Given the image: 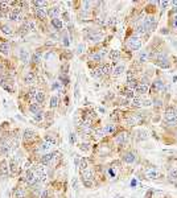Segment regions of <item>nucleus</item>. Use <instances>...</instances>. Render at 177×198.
<instances>
[{
  "mask_svg": "<svg viewBox=\"0 0 177 198\" xmlns=\"http://www.w3.org/2000/svg\"><path fill=\"white\" fill-rule=\"evenodd\" d=\"M34 81H36V75H34V73L29 72L25 74V77H24V82L28 83V85H30V83H34Z\"/></svg>",
  "mask_w": 177,
  "mask_h": 198,
  "instance_id": "nucleus-15",
  "label": "nucleus"
},
{
  "mask_svg": "<svg viewBox=\"0 0 177 198\" xmlns=\"http://www.w3.org/2000/svg\"><path fill=\"white\" fill-rule=\"evenodd\" d=\"M36 94H37V90L34 87H30V90H29V97L33 98V101H34V98H36Z\"/></svg>",
  "mask_w": 177,
  "mask_h": 198,
  "instance_id": "nucleus-47",
  "label": "nucleus"
},
{
  "mask_svg": "<svg viewBox=\"0 0 177 198\" xmlns=\"http://www.w3.org/2000/svg\"><path fill=\"white\" fill-rule=\"evenodd\" d=\"M34 13L40 20H44L46 17V8H34Z\"/></svg>",
  "mask_w": 177,
  "mask_h": 198,
  "instance_id": "nucleus-13",
  "label": "nucleus"
},
{
  "mask_svg": "<svg viewBox=\"0 0 177 198\" xmlns=\"http://www.w3.org/2000/svg\"><path fill=\"white\" fill-rule=\"evenodd\" d=\"M34 136H36V133L33 132L32 130H25V132H24V140H30V139H34Z\"/></svg>",
  "mask_w": 177,
  "mask_h": 198,
  "instance_id": "nucleus-30",
  "label": "nucleus"
},
{
  "mask_svg": "<svg viewBox=\"0 0 177 198\" xmlns=\"http://www.w3.org/2000/svg\"><path fill=\"white\" fill-rule=\"evenodd\" d=\"M164 87H165V85H164V82L161 79H156L155 82L152 83V90L155 93H163Z\"/></svg>",
  "mask_w": 177,
  "mask_h": 198,
  "instance_id": "nucleus-9",
  "label": "nucleus"
},
{
  "mask_svg": "<svg viewBox=\"0 0 177 198\" xmlns=\"http://www.w3.org/2000/svg\"><path fill=\"white\" fill-rule=\"evenodd\" d=\"M156 65L160 66V68H163V69H166L170 66V62L166 57H163V58H160V60H156Z\"/></svg>",
  "mask_w": 177,
  "mask_h": 198,
  "instance_id": "nucleus-11",
  "label": "nucleus"
},
{
  "mask_svg": "<svg viewBox=\"0 0 177 198\" xmlns=\"http://www.w3.org/2000/svg\"><path fill=\"white\" fill-rule=\"evenodd\" d=\"M131 103L136 107H148V106L152 105V102L148 101V99H143V98H132Z\"/></svg>",
  "mask_w": 177,
  "mask_h": 198,
  "instance_id": "nucleus-6",
  "label": "nucleus"
},
{
  "mask_svg": "<svg viewBox=\"0 0 177 198\" xmlns=\"http://www.w3.org/2000/svg\"><path fill=\"white\" fill-rule=\"evenodd\" d=\"M60 13H61V11H60V8H58V7H53V8H50V9L48 11V15H49L52 19H58Z\"/></svg>",
  "mask_w": 177,
  "mask_h": 198,
  "instance_id": "nucleus-16",
  "label": "nucleus"
},
{
  "mask_svg": "<svg viewBox=\"0 0 177 198\" xmlns=\"http://www.w3.org/2000/svg\"><path fill=\"white\" fill-rule=\"evenodd\" d=\"M136 86H137V81H136V79H131V81H127V87H128V89L134 90V89H136Z\"/></svg>",
  "mask_w": 177,
  "mask_h": 198,
  "instance_id": "nucleus-40",
  "label": "nucleus"
},
{
  "mask_svg": "<svg viewBox=\"0 0 177 198\" xmlns=\"http://www.w3.org/2000/svg\"><path fill=\"white\" fill-rule=\"evenodd\" d=\"M149 90H151V87L148 86V83H137L136 89H135L136 94H139V95H144V94H147Z\"/></svg>",
  "mask_w": 177,
  "mask_h": 198,
  "instance_id": "nucleus-8",
  "label": "nucleus"
},
{
  "mask_svg": "<svg viewBox=\"0 0 177 198\" xmlns=\"http://www.w3.org/2000/svg\"><path fill=\"white\" fill-rule=\"evenodd\" d=\"M160 5H161V8H166V7H168V5H170V4H172V3H170V1H160Z\"/></svg>",
  "mask_w": 177,
  "mask_h": 198,
  "instance_id": "nucleus-49",
  "label": "nucleus"
},
{
  "mask_svg": "<svg viewBox=\"0 0 177 198\" xmlns=\"http://www.w3.org/2000/svg\"><path fill=\"white\" fill-rule=\"evenodd\" d=\"M11 170H12V173H15V172H16V164H15L13 161L11 162Z\"/></svg>",
  "mask_w": 177,
  "mask_h": 198,
  "instance_id": "nucleus-54",
  "label": "nucleus"
},
{
  "mask_svg": "<svg viewBox=\"0 0 177 198\" xmlns=\"http://www.w3.org/2000/svg\"><path fill=\"white\" fill-rule=\"evenodd\" d=\"M127 137H128V133L126 132V131H123V132H120L118 136H116L115 141H116V144H123L124 141L127 140Z\"/></svg>",
  "mask_w": 177,
  "mask_h": 198,
  "instance_id": "nucleus-14",
  "label": "nucleus"
},
{
  "mask_svg": "<svg viewBox=\"0 0 177 198\" xmlns=\"http://www.w3.org/2000/svg\"><path fill=\"white\" fill-rule=\"evenodd\" d=\"M120 56V52L119 50H111L110 52V58H111L112 61H116Z\"/></svg>",
  "mask_w": 177,
  "mask_h": 198,
  "instance_id": "nucleus-41",
  "label": "nucleus"
},
{
  "mask_svg": "<svg viewBox=\"0 0 177 198\" xmlns=\"http://www.w3.org/2000/svg\"><path fill=\"white\" fill-rule=\"evenodd\" d=\"M122 94L124 95L126 98H128V99H132V98H135V91L131 90V89H128V87H126V89H123L122 90Z\"/></svg>",
  "mask_w": 177,
  "mask_h": 198,
  "instance_id": "nucleus-20",
  "label": "nucleus"
},
{
  "mask_svg": "<svg viewBox=\"0 0 177 198\" xmlns=\"http://www.w3.org/2000/svg\"><path fill=\"white\" fill-rule=\"evenodd\" d=\"M91 75L94 77V78H101L102 75H103V70H102V68H95L93 72H91Z\"/></svg>",
  "mask_w": 177,
  "mask_h": 198,
  "instance_id": "nucleus-29",
  "label": "nucleus"
},
{
  "mask_svg": "<svg viewBox=\"0 0 177 198\" xmlns=\"http://www.w3.org/2000/svg\"><path fill=\"white\" fill-rule=\"evenodd\" d=\"M102 70H103V74L110 75V74L112 73V65H111V64H107V65H105L103 68H102Z\"/></svg>",
  "mask_w": 177,
  "mask_h": 198,
  "instance_id": "nucleus-35",
  "label": "nucleus"
},
{
  "mask_svg": "<svg viewBox=\"0 0 177 198\" xmlns=\"http://www.w3.org/2000/svg\"><path fill=\"white\" fill-rule=\"evenodd\" d=\"M90 60H91V61H94V62H99L102 60L101 53H99V52H97V53H93L90 56Z\"/></svg>",
  "mask_w": 177,
  "mask_h": 198,
  "instance_id": "nucleus-39",
  "label": "nucleus"
},
{
  "mask_svg": "<svg viewBox=\"0 0 177 198\" xmlns=\"http://www.w3.org/2000/svg\"><path fill=\"white\" fill-rule=\"evenodd\" d=\"M13 195H15V198H24L25 191H24L23 187H16V189L13 190Z\"/></svg>",
  "mask_w": 177,
  "mask_h": 198,
  "instance_id": "nucleus-24",
  "label": "nucleus"
},
{
  "mask_svg": "<svg viewBox=\"0 0 177 198\" xmlns=\"http://www.w3.org/2000/svg\"><path fill=\"white\" fill-rule=\"evenodd\" d=\"M9 50H11V46H9L8 42H4L0 45V54H1V56H8Z\"/></svg>",
  "mask_w": 177,
  "mask_h": 198,
  "instance_id": "nucleus-17",
  "label": "nucleus"
},
{
  "mask_svg": "<svg viewBox=\"0 0 177 198\" xmlns=\"http://www.w3.org/2000/svg\"><path fill=\"white\" fill-rule=\"evenodd\" d=\"M90 12V3L89 1H82V13L83 16H86Z\"/></svg>",
  "mask_w": 177,
  "mask_h": 198,
  "instance_id": "nucleus-31",
  "label": "nucleus"
},
{
  "mask_svg": "<svg viewBox=\"0 0 177 198\" xmlns=\"http://www.w3.org/2000/svg\"><path fill=\"white\" fill-rule=\"evenodd\" d=\"M52 25L54 26L57 30H61L62 29V20L61 19H52Z\"/></svg>",
  "mask_w": 177,
  "mask_h": 198,
  "instance_id": "nucleus-25",
  "label": "nucleus"
},
{
  "mask_svg": "<svg viewBox=\"0 0 177 198\" xmlns=\"http://www.w3.org/2000/svg\"><path fill=\"white\" fill-rule=\"evenodd\" d=\"M89 148H90V145L89 144H82L81 145V149H82V151H89Z\"/></svg>",
  "mask_w": 177,
  "mask_h": 198,
  "instance_id": "nucleus-52",
  "label": "nucleus"
},
{
  "mask_svg": "<svg viewBox=\"0 0 177 198\" xmlns=\"http://www.w3.org/2000/svg\"><path fill=\"white\" fill-rule=\"evenodd\" d=\"M123 72H124V65H123V64L118 65L115 69H114V70H112V73H114V75H115V77H119Z\"/></svg>",
  "mask_w": 177,
  "mask_h": 198,
  "instance_id": "nucleus-28",
  "label": "nucleus"
},
{
  "mask_svg": "<svg viewBox=\"0 0 177 198\" xmlns=\"http://www.w3.org/2000/svg\"><path fill=\"white\" fill-rule=\"evenodd\" d=\"M89 38H90L91 41H94V42H98V41L102 40V34L99 32H91L90 34H89Z\"/></svg>",
  "mask_w": 177,
  "mask_h": 198,
  "instance_id": "nucleus-22",
  "label": "nucleus"
},
{
  "mask_svg": "<svg viewBox=\"0 0 177 198\" xmlns=\"http://www.w3.org/2000/svg\"><path fill=\"white\" fill-rule=\"evenodd\" d=\"M147 60H148V53H147V52H140V53H139V61L145 62Z\"/></svg>",
  "mask_w": 177,
  "mask_h": 198,
  "instance_id": "nucleus-42",
  "label": "nucleus"
},
{
  "mask_svg": "<svg viewBox=\"0 0 177 198\" xmlns=\"http://www.w3.org/2000/svg\"><path fill=\"white\" fill-rule=\"evenodd\" d=\"M168 178H169V181L177 180V169L176 168H170L169 169V172H168Z\"/></svg>",
  "mask_w": 177,
  "mask_h": 198,
  "instance_id": "nucleus-26",
  "label": "nucleus"
},
{
  "mask_svg": "<svg viewBox=\"0 0 177 198\" xmlns=\"http://www.w3.org/2000/svg\"><path fill=\"white\" fill-rule=\"evenodd\" d=\"M103 131H105L106 135H111V133H114L116 131V127L114 124H107V126L103 127Z\"/></svg>",
  "mask_w": 177,
  "mask_h": 198,
  "instance_id": "nucleus-23",
  "label": "nucleus"
},
{
  "mask_svg": "<svg viewBox=\"0 0 177 198\" xmlns=\"http://www.w3.org/2000/svg\"><path fill=\"white\" fill-rule=\"evenodd\" d=\"M1 32L4 33V34H7V36H12V28L9 25H3L1 26Z\"/></svg>",
  "mask_w": 177,
  "mask_h": 198,
  "instance_id": "nucleus-38",
  "label": "nucleus"
},
{
  "mask_svg": "<svg viewBox=\"0 0 177 198\" xmlns=\"http://www.w3.org/2000/svg\"><path fill=\"white\" fill-rule=\"evenodd\" d=\"M161 33H163V34H168V29H161Z\"/></svg>",
  "mask_w": 177,
  "mask_h": 198,
  "instance_id": "nucleus-62",
  "label": "nucleus"
},
{
  "mask_svg": "<svg viewBox=\"0 0 177 198\" xmlns=\"http://www.w3.org/2000/svg\"><path fill=\"white\" fill-rule=\"evenodd\" d=\"M70 143H73V144L76 143V135H74V133H72V135H70Z\"/></svg>",
  "mask_w": 177,
  "mask_h": 198,
  "instance_id": "nucleus-55",
  "label": "nucleus"
},
{
  "mask_svg": "<svg viewBox=\"0 0 177 198\" xmlns=\"http://www.w3.org/2000/svg\"><path fill=\"white\" fill-rule=\"evenodd\" d=\"M81 176H82V180H83V184L86 186H91V180H93V172L91 169H85L81 172Z\"/></svg>",
  "mask_w": 177,
  "mask_h": 198,
  "instance_id": "nucleus-5",
  "label": "nucleus"
},
{
  "mask_svg": "<svg viewBox=\"0 0 177 198\" xmlns=\"http://www.w3.org/2000/svg\"><path fill=\"white\" fill-rule=\"evenodd\" d=\"M40 198H48V190L46 189H44L42 193H41V197Z\"/></svg>",
  "mask_w": 177,
  "mask_h": 198,
  "instance_id": "nucleus-53",
  "label": "nucleus"
},
{
  "mask_svg": "<svg viewBox=\"0 0 177 198\" xmlns=\"http://www.w3.org/2000/svg\"><path fill=\"white\" fill-rule=\"evenodd\" d=\"M29 110H30V112H33L34 115H36V114H38V112H41L40 111V105H38V103H33V105H30Z\"/></svg>",
  "mask_w": 177,
  "mask_h": 198,
  "instance_id": "nucleus-36",
  "label": "nucleus"
},
{
  "mask_svg": "<svg viewBox=\"0 0 177 198\" xmlns=\"http://www.w3.org/2000/svg\"><path fill=\"white\" fill-rule=\"evenodd\" d=\"M8 172V166L5 164V161H1L0 162V176H3V174H7Z\"/></svg>",
  "mask_w": 177,
  "mask_h": 198,
  "instance_id": "nucleus-37",
  "label": "nucleus"
},
{
  "mask_svg": "<svg viewBox=\"0 0 177 198\" xmlns=\"http://www.w3.org/2000/svg\"><path fill=\"white\" fill-rule=\"evenodd\" d=\"M29 166H30V161H25V162H24V168H25L27 170L29 169Z\"/></svg>",
  "mask_w": 177,
  "mask_h": 198,
  "instance_id": "nucleus-57",
  "label": "nucleus"
},
{
  "mask_svg": "<svg viewBox=\"0 0 177 198\" xmlns=\"http://www.w3.org/2000/svg\"><path fill=\"white\" fill-rule=\"evenodd\" d=\"M123 161L127 162V164H132V162H135V155L132 152H128L123 156Z\"/></svg>",
  "mask_w": 177,
  "mask_h": 198,
  "instance_id": "nucleus-19",
  "label": "nucleus"
},
{
  "mask_svg": "<svg viewBox=\"0 0 177 198\" xmlns=\"http://www.w3.org/2000/svg\"><path fill=\"white\" fill-rule=\"evenodd\" d=\"M56 153H45V155L41 157V162H42L44 165H48V164H50L52 160L54 158Z\"/></svg>",
  "mask_w": 177,
  "mask_h": 198,
  "instance_id": "nucleus-12",
  "label": "nucleus"
},
{
  "mask_svg": "<svg viewBox=\"0 0 177 198\" xmlns=\"http://www.w3.org/2000/svg\"><path fill=\"white\" fill-rule=\"evenodd\" d=\"M20 60H21V62H24V64H28L29 62V53L25 50V49H21V50H20Z\"/></svg>",
  "mask_w": 177,
  "mask_h": 198,
  "instance_id": "nucleus-21",
  "label": "nucleus"
},
{
  "mask_svg": "<svg viewBox=\"0 0 177 198\" xmlns=\"http://www.w3.org/2000/svg\"><path fill=\"white\" fill-rule=\"evenodd\" d=\"M127 48L128 49H131V50H139L141 46V40L140 37L137 36H131L127 38Z\"/></svg>",
  "mask_w": 177,
  "mask_h": 198,
  "instance_id": "nucleus-2",
  "label": "nucleus"
},
{
  "mask_svg": "<svg viewBox=\"0 0 177 198\" xmlns=\"http://www.w3.org/2000/svg\"><path fill=\"white\" fill-rule=\"evenodd\" d=\"M54 57V56H53V53H48L46 56H45V58H46V60H50V58H53Z\"/></svg>",
  "mask_w": 177,
  "mask_h": 198,
  "instance_id": "nucleus-58",
  "label": "nucleus"
},
{
  "mask_svg": "<svg viewBox=\"0 0 177 198\" xmlns=\"http://www.w3.org/2000/svg\"><path fill=\"white\" fill-rule=\"evenodd\" d=\"M42 119H44V114H42V112H38V114L34 115V120H36V122H41Z\"/></svg>",
  "mask_w": 177,
  "mask_h": 198,
  "instance_id": "nucleus-48",
  "label": "nucleus"
},
{
  "mask_svg": "<svg viewBox=\"0 0 177 198\" xmlns=\"http://www.w3.org/2000/svg\"><path fill=\"white\" fill-rule=\"evenodd\" d=\"M131 79H135V78H134V73H132V72H128V74H127V81H131Z\"/></svg>",
  "mask_w": 177,
  "mask_h": 198,
  "instance_id": "nucleus-50",
  "label": "nucleus"
},
{
  "mask_svg": "<svg viewBox=\"0 0 177 198\" xmlns=\"http://www.w3.org/2000/svg\"><path fill=\"white\" fill-rule=\"evenodd\" d=\"M44 99H45V94H44L42 91H38V93L36 94V98H34V102L40 105V103H42V102H44Z\"/></svg>",
  "mask_w": 177,
  "mask_h": 198,
  "instance_id": "nucleus-32",
  "label": "nucleus"
},
{
  "mask_svg": "<svg viewBox=\"0 0 177 198\" xmlns=\"http://www.w3.org/2000/svg\"><path fill=\"white\" fill-rule=\"evenodd\" d=\"M60 87H61L60 82H56V85H53V89H60Z\"/></svg>",
  "mask_w": 177,
  "mask_h": 198,
  "instance_id": "nucleus-60",
  "label": "nucleus"
},
{
  "mask_svg": "<svg viewBox=\"0 0 177 198\" xmlns=\"http://www.w3.org/2000/svg\"><path fill=\"white\" fill-rule=\"evenodd\" d=\"M44 141H48V143H50V144L54 145L56 143H57V139H56L53 135H45V137H44Z\"/></svg>",
  "mask_w": 177,
  "mask_h": 198,
  "instance_id": "nucleus-34",
  "label": "nucleus"
},
{
  "mask_svg": "<svg viewBox=\"0 0 177 198\" xmlns=\"http://www.w3.org/2000/svg\"><path fill=\"white\" fill-rule=\"evenodd\" d=\"M69 44H70L69 42V38L68 37H64V45H65V46H69Z\"/></svg>",
  "mask_w": 177,
  "mask_h": 198,
  "instance_id": "nucleus-56",
  "label": "nucleus"
},
{
  "mask_svg": "<svg viewBox=\"0 0 177 198\" xmlns=\"http://www.w3.org/2000/svg\"><path fill=\"white\" fill-rule=\"evenodd\" d=\"M145 177L149 178V180H157V178L161 177V173L156 169V168H148V169L145 170Z\"/></svg>",
  "mask_w": 177,
  "mask_h": 198,
  "instance_id": "nucleus-7",
  "label": "nucleus"
},
{
  "mask_svg": "<svg viewBox=\"0 0 177 198\" xmlns=\"http://www.w3.org/2000/svg\"><path fill=\"white\" fill-rule=\"evenodd\" d=\"M176 111H177V110H176Z\"/></svg>",
  "mask_w": 177,
  "mask_h": 198,
  "instance_id": "nucleus-63",
  "label": "nucleus"
},
{
  "mask_svg": "<svg viewBox=\"0 0 177 198\" xmlns=\"http://www.w3.org/2000/svg\"><path fill=\"white\" fill-rule=\"evenodd\" d=\"M164 119H165V123L168 126H177V111L173 106L166 107Z\"/></svg>",
  "mask_w": 177,
  "mask_h": 198,
  "instance_id": "nucleus-1",
  "label": "nucleus"
},
{
  "mask_svg": "<svg viewBox=\"0 0 177 198\" xmlns=\"http://www.w3.org/2000/svg\"><path fill=\"white\" fill-rule=\"evenodd\" d=\"M9 19H11L12 21H20V20H21V13H20V12L12 11L11 13H9Z\"/></svg>",
  "mask_w": 177,
  "mask_h": 198,
  "instance_id": "nucleus-27",
  "label": "nucleus"
},
{
  "mask_svg": "<svg viewBox=\"0 0 177 198\" xmlns=\"http://www.w3.org/2000/svg\"><path fill=\"white\" fill-rule=\"evenodd\" d=\"M53 148V144H50V143H48V141H44L42 144L40 145V148H38V151L40 152H44V153H46V152H49Z\"/></svg>",
  "mask_w": 177,
  "mask_h": 198,
  "instance_id": "nucleus-18",
  "label": "nucleus"
},
{
  "mask_svg": "<svg viewBox=\"0 0 177 198\" xmlns=\"http://www.w3.org/2000/svg\"><path fill=\"white\" fill-rule=\"evenodd\" d=\"M128 124L130 126H136V124H139V123L141 122V116L139 115V114H131L130 116H128Z\"/></svg>",
  "mask_w": 177,
  "mask_h": 198,
  "instance_id": "nucleus-10",
  "label": "nucleus"
},
{
  "mask_svg": "<svg viewBox=\"0 0 177 198\" xmlns=\"http://www.w3.org/2000/svg\"><path fill=\"white\" fill-rule=\"evenodd\" d=\"M80 169H81V172L85 170V169H87V161L85 160V158H82V160L80 161Z\"/></svg>",
  "mask_w": 177,
  "mask_h": 198,
  "instance_id": "nucleus-44",
  "label": "nucleus"
},
{
  "mask_svg": "<svg viewBox=\"0 0 177 198\" xmlns=\"http://www.w3.org/2000/svg\"><path fill=\"white\" fill-rule=\"evenodd\" d=\"M58 102H60V101H58V97H56V95H54V97H52V99H50V107L52 108H56L58 106Z\"/></svg>",
  "mask_w": 177,
  "mask_h": 198,
  "instance_id": "nucleus-43",
  "label": "nucleus"
},
{
  "mask_svg": "<svg viewBox=\"0 0 177 198\" xmlns=\"http://www.w3.org/2000/svg\"><path fill=\"white\" fill-rule=\"evenodd\" d=\"M73 187H74V190H77V189H78V186H77V178L73 181Z\"/></svg>",
  "mask_w": 177,
  "mask_h": 198,
  "instance_id": "nucleus-59",
  "label": "nucleus"
},
{
  "mask_svg": "<svg viewBox=\"0 0 177 198\" xmlns=\"http://www.w3.org/2000/svg\"><path fill=\"white\" fill-rule=\"evenodd\" d=\"M170 5H172V11L177 12V1H173V3L170 4Z\"/></svg>",
  "mask_w": 177,
  "mask_h": 198,
  "instance_id": "nucleus-51",
  "label": "nucleus"
},
{
  "mask_svg": "<svg viewBox=\"0 0 177 198\" xmlns=\"http://www.w3.org/2000/svg\"><path fill=\"white\" fill-rule=\"evenodd\" d=\"M25 180L29 185H34V184H38V174L33 169H28L25 173Z\"/></svg>",
  "mask_w": 177,
  "mask_h": 198,
  "instance_id": "nucleus-4",
  "label": "nucleus"
},
{
  "mask_svg": "<svg viewBox=\"0 0 177 198\" xmlns=\"http://www.w3.org/2000/svg\"><path fill=\"white\" fill-rule=\"evenodd\" d=\"M144 25H145V32H153L157 26V20L155 16H148L147 19H144Z\"/></svg>",
  "mask_w": 177,
  "mask_h": 198,
  "instance_id": "nucleus-3",
  "label": "nucleus"
},
{
  "mask_svg": "<svg viewBox=\"0 0 177 198\" xmlns=\"http://www.w3.org/2000/svg\"><path fill=\"white\" fill-rule=\"evenodd\" d=\"M41 58H42V54H41V52H36V53L32 56V62H34V64H38V62L41 61Z\"/></svg>",
  "mask_w": 177,
  "mask_h": 198,
  "instance_id": "nucleus-33",
  "label": "nucleus"
},
{
  "mask_svg": "<svg viewBox=\"0 0 177 198\" xmlns=\"http://www.w3.org/2000/svg\"><path fill=\"white\" fill-rule=\"evenodd\" d=\"M170 24H172V28H173L174 30H177V15H174V16H173V19H172Z\"/></svg>",
  "mask_w": 177,
  "mask_h": 198,
  "instance_id": "nucleus-45",
  "label": "nucleus"
},
{
  "mask_svg": "<svg viewBox=\"0 0 177 198\" xmlns=\"http://www.w3.org/2000/svg\"><path fill=\"white\" fill-rule=\"evenodd\" d=\"M83 49H85V46H83V45H80V46H78V53H82Z\"/></svg>",
  "mask_w": 177,
  "mask_h": 198,
  "instance_id": "nucleus-61",
  "label": "nucleus"
},
{
  "mask_svg": "<svg viewBox=\"0 0 177 198\" xmlns=\"http://www.w3.org/2000/svg\"><path fill=\"white\" fill-rule=\"evenodd\" d=\"M95 136H97V137H103V136H106V133H105V131H103V128H101V130H97V131H95Z\"/></svg>",
  "mask_w": 177,
  "mask_h": 198,
  "instance_id": "nucleus-46",
  "label": "nucleus"
}]
</instances>
